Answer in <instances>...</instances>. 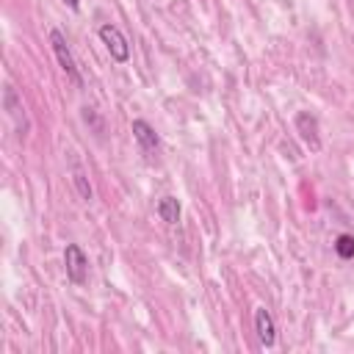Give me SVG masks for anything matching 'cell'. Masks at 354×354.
I'll use <instances>...</instances> for the list:
<instances>
[{"instance_id": "cell-1", "label": "cell", "mask_w": 354, "mask_h": 354, "mask_svg": "<svg viewBox=\"0 0 354 354\" xmlns=\"http://www.w3.org/2000/svg\"><path fill=\"white\" fill-rule=\"evenodd\" d=\"M64 268H66V279L72 285H83L88 277V257L77 243H66L64 249Z\"/></svg>"}, {"instance_id": "cell-2", "label": "cell", "mask_w": 354, "mask_h": 354, "mask_svg": "<svg viewBox=\"0 0 354 354\" xmlns=\"http://www.w3.org/2000/svg\"><path fill=\"white\" fill-rule=\"evenodd\" d=\"M50 44H53V53H55V58H58L61 69L66 72V77H69L75 86H83V77H80V72H77V64H75L72 50L66 47L64 33H61V30H50Z\"/></svg>"}, {"instance_id": "cell-3", "label": "cell", "mask_w": 354, "mask_h": 354, "mask_svg": "<svg viewBox=\"0 0 354 354\" xmlns=\"http://www.w3.org/2000/svg\"><path fill=\"white\" fill-rule=\"evenodd\" d=\"M100 39H102V44H105V50L111 53L113 61L124 64V61L130 58V44H127V39L122 36V30H119L116 25L105 22V25L100 28Z\"/></svg>"}, {"instance_id": "cell-4", "label": "cell", "mask_w": 354, "mask_h": 354, "mask_svg": "<svg viewBox=\"0 0 354 354\" xmlns=\"http://www.w3.org/2000/svg\"><path fill=\"white\" fill-rule=\"evenodd\" d=\"M3 108H6V111H8V116L14 119V124H17L19 136H25V133H28V116H25V105H22V100L17 97V88H14L11 83H6V88H3Z\"/></svg>"}, {"instance_id": "cell-5", "label": "cell", "mask_w": 354, "mask_h": 354, "mask_svg": "<svg viewBox=\"0 0 354 354\" xmlns=\"http://www.w3.org/2000/svg\"><path fill=\"white\" fill-rule=\"evenodd\" d=\"M293 122H296V130H299L301 141H304L313 152H318V149H321V136H318L321 130H318V119H315L310 111H299Z\"/></svg>"}, {"instance_id": "cell-6", "label": "cell", "mask_w": 354, "mask_h": 354, "mask_svg": "<svg viewBox=\"0 0 354 354\" xmlns=\"http://www.w3.org/2000/svg\"><path fill=\"white\" fill-rule=\"evenodd\" d=\"M133 136H136V141L141 144V149L147 152V155H152V152H158L160 149V138H158V133H155V127L149 124V122H144V119H133Z\"/></svg>"}, {"instance_id": "cell-7", "label": "cell", "mask_w": 354, "mask_h": 354, "mask_svg": "<svg viewBox=\"0 0 354 354\" xmlns=\"http://www.w3.org/2000/svg\"><path fill=\"white\" fill-rule=\"evenodd\" d=\"M254 332H257V337H260V343L266 348H271L277 343V326H274V318H271V313L266 307L254 310Z\"/></svg>"}, {"instance_id": "cell-8", "label": "cell", "mask_w": 354, "mask_h": 354, "mask_svg": "<svg viewBox=\"0 0 354 354\" xmlns=\"http://www.w3.org/2000/svg\"><path fill=\"white\" fill-rule=\"evenodd\" d=\"M155 210H158V216H160L166 224H177V221H180V202H177L174 196H163Z\"/></svg>"}, {"instance_id": "cell-9", "label": "cell", "mask_w": 354, "mask_h": 354, "mask_svg": "<svg viewBox=\"0 0 354 354\" xmlns=\"http://www.w3.org/2000/svg\"><path fill=\"white\" fill-rule=\"evenodd\" d=\"M335 252H337L340 260H351V257H354V235L340 232V235L335 238Z\"/></svg>"}, {"instance_id": "cell-10", "label": "cell", "mask_w": 354, "mask_h": 354, "mask_svg": "<svg viewBox=\"0 0 354 354\" xmlns=\"http://www.w3.org/2000/svg\"><path fill=\"white\" fill-rule=\"evenodd\" d=\"M72 183H75L77 194H80V196L88 202V199H91V185H88V180H86V174H83L80 169H75V171H72Z\"/></svg>"}, {"instance_id": "cell-11", "label": "cell", "mask_w": 354, "mask_h": 354, "mask_svg": "<svg viewBox=\"0 0 354 354\" xmlns=\"http://www.w3.org/2000/svg\"><path fill=\"white\" fill-rule=\"evenodd\" d=\"M64 3H66L69 8H77V6H80V0H64Z\"/></svg>"}]
</instances>
